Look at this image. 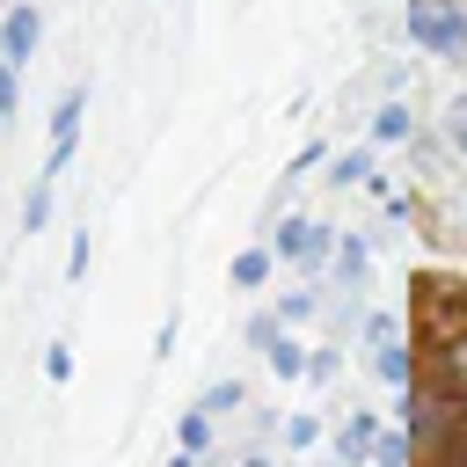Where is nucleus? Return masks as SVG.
Wrapping results in <instances>:
<instances>
[{
    "label": "nucleus",
    "instance_id": "9",
    "mask_svg": "<svg viewBox=\"0 0 467 467\" xmlns=\"http://www.w3.org/2000/svg\"><path fill=\"white\" fill-rule=\"evenodd\" d=\"M263 277H270V248H241V255H234V285H241V292H255Z\"/></svg>",
    "mask_w": 467,
    "mask_h": 467
},
{
    "label": "nucleus",
    "instance_id": "12",
    "mask_svg": "<svg viewBox=\"0 0 467 467\" xmlns=\"http://www.w3.org/2000/svg\"><path fill=\"white\" fill-rule=\"evenodd\" d=\"M336 270L358 285V277H365V241H343V248H336Z\"/></svg>",
    "mask_w": 467,
    "mask_h": 467
},
{
    "label": "nucleus",
    "instance_id": "6",
    "mask_svg": "<svg viewBox=\"0 0 467 467\" xmlns=\"http://www.w3.org/2000/svg\"><path fill=\"white\" fill-rule=\"evenodd\" d=\"M51 182H58V175L44 168V175L29 182V197H22V226H29V234H44V219H51Z\"/></svg>",
    "mask_w": 467,
    "mask_h": 467
},
{
    "label": "nucleus",
    "instance_id": "22",
    "mask_svg": "<svg viewBox=\"0 0 467 467\" xmlns=\"http://www.w3.org/2000/svg\"><path fill=\"white\" fill-rule=\"evenodd\" d=\"M241 467H277V460H241Z\"/></svg>",
    "mask_w": 467,
    "mask_h": 467
},
{
    "label": "nucleus",
    "instance_id": "16",
    "mask_svg": "<svg viewBox=\"0 0 467 467\" xmlns=\"http://www.w3.org/2000/svg\"><path fill=\"white\" fill-rule=\"evenodd\" d=\"M219 409H241V379H234V387H212V394H204V416H219Z\"/></svg>",
    "mask_w": 467,
    "mask_h": 467
},
{
    "label": "nucleus",
    "instance_id": "15",
    "mask_svg": "<svg viewBox=\"0 0 467 467\" xmlns=\"http://www.w3.org/2000/svg\"><path fill=\"white\" fill-rule=\"evenodd\" d=\"M15 102H22V88H15V66H7V58H0V124H7V117H15Z\"/></svg>",
    "mask_w": 467,
    "mask_h": 467
},
{
    "label": "nucleus",
    "instance_id": "23",
    "mask_svg": "<svg viewBox=\"0 0 467 467\" xmlns=\"http://www.w3.org/2000/svg\"><path fill=\"white\" fill-rule=\"evenodd\" d=\"M372 467H387V460H372Z\"/></svg>",
    "mask_w": 467,
    "mask_h": 467
},
{
    "label": "nucleus",
    "instance_id": "5",
    "mask_svg": "<svg viewBox=\"0 0 467 467\" xmlns=\"http://www.w3.org/2000/svg\"><path fill=\"white\" fill-rule=\"evenodd\" d=\"M365 452H372V416H350V423L336 431V460H343V467H358Z\"/></svg>",
    "mask_w": 467,
    "mask_h": 467
},
{
    "label": "nucleus",
    "instance_id": "11",
    "mask_svg": "<svg viewBox=\"0 0 467 467\" xmlns=\"http://www.w3.org/2000/svg\"><path fill=\"white\" fill-rule=\"evenodd\" d=\"M372 131H379V139H409V109H401V102H387V109H379V124H372Z\"/></svg>",
    "mask_w": 467,
    "mask_h": 467
},
{
    "label": "nucleus",
    "instance_id": "14",
    "mask_svg": "<svg viewBox=\"0 0 467 467\" xmlns=\"http://www.w3.org/2000/svg\"><path fill=\"white\" fill-rule=\"evenodd\" d=\"M44 372L66 387V379H73V350H66V343H51V350H44Z\"/></svg>",
    "mask_w": 467,
    "mask_h": 467
},
{
    "label": "nucleus",
    "instance_id": "7",
    "mask_svg": "<svg viewBox=\"0 0 467 467\" xmlns=\"http://www.w3.org/2000/svg\"><path fill=\"white\" fill-rule=\"evenodd\" d=\"M438 358H445V379L467 394V321H452V328H445V350H438Z\"/></svg>",
    "mask_w": 467,
    "mask_h": 467
},
{
    "label": "nucleus",
    "instance_id": "2",
    "mask_svg": "<svg viewBox=\"0 0 467 467\" xmlns=\"http://www.w3.org/2000/svg\"><path fill=\"white\" fill-rule=\"evenodd\" d=\"M36 36H44V15H36L29 0L0 15V58H7V66H22V58L36 51Z\"/></svg>",
    "mask_w": 467,
    "mask_h": 467
},
{
    "label": "nucleus",
    "instance_id": "20",
    "mask_svg": "<svg viewBox=\"0 0 467 467\" xmlns=\"http://www.w3.org/2000/svg\"><path fill=\"white\" fill-rule=\"evenodd\" d=\"M314 314V292H285V321H306Z\"/></svg>",
    "mask_w": 467,
    "mask_h": 467
},
{
    "label": "nucleus",
    "instance_id": "3",
    "mask_svg": "<svg viewBox=\"0 0 467 467\" xmlns=\"http://www.w3.org/2000/svg\"><path fill=\"white\" fill-rule=\"evenodd\" d=\"M80 109H88V88H73V95L58 102V117H51V153H44V168H51V175H66V161H73V139H80Z\"/></svg>",
    "mask_w": 467,
    "mask_h": 467
},
{
    "label": "nucleus",
    "instance_id": "1",
    "mask_svg": "<svg viewBox=\"0 0 467 467\" xmlns=\"http://www.w3.org/2000/svg\"><path fill=\"white\" fill-rule=\"evenodd\" d=\"M401 29H409V44H423V51H467V7H452V0H409V15H401Z\"/></svg>",
    "mask_w": 467,
    "mask_h": 467
},
{
    "label": "nucleus",
    "instance_id": "18",
    "mask_svg": "<svg viewBox=\"0 0 467 467\" xmlns=\"http://www.w3.org/2000/svg\"><path fill=\"white\" fill-rule=\"evenodd\" d=\"M372 460H387V467H401V460H409V438H372Z\"/></svg>",
    "mask_w": 467,
    "mask_h": 467
},
{
    "label": "nucleus",
    "instance_id": "8",
    "mask_svg": "<svg viewBox=\"0 0 467 467\" xmlns=\"http://www.w3.org/2000/svg\"><path fill=\"white\" fill-rule=\"evenodd\" d=\"M263 350H270V372H277V379H292V372H306V350H299V343H292L285 328H277V336H270Z\"/></svg>",
    "mask_w": 467,
    "mask_h": 467
},
{
    "label": "nucleus",
    "instance_id": "17",
    "mask_svg": "<svg viewBox=\"0 0 467 467\" xmlns=\"http://www.w3.org/2000/svg\"><path fill=\"white\" fill-rule=\"evenodd\" d=\"M285 438H292V452H299V445H314V438H321V423H314V416H292V423H285Z\"/></svg>",
    "mask_w": 467,
    "mask_h": 467
},
{
    "label": "nucleus",
    "instance_id": "4",
    "mask_svg": "<svg viewBox=\"0 0 467 467\" xmlns=\"http://www.w3.org/2000/svg\"><path fill=\"white\" fill-rule=\"evenodd\" d=\"M277 255H285V263H321V255H328V234H321L314 219H285V226H277Z\"/></svg>",
    "mask_w": 467,
    "mask_h": 467
},
{
    "label": "nucleus",
    "instance_id": "10",
    "mask_svg": "<svg viewBox=\"0 0 467 467\" xmlns=\"http://www.w3.org/2000/svg\"><path fill=\"white\" fill-rule=\"evenodd\" d=\"M379 379H394V387H409V379H416V358L401 350V336H394V343H379Z\"/></svg>",
    "mask_w": 467,
    "mask_h": 467
},
{
    "label": "nucleus",
    "instance_id": "21",
    "mask_svg": "<svg viewBox=\"0 0 467 467\" xmlns=\"http://www.w3.org/2000/svg\"><path fill=\"white\" fill-rule=\"evenodd\" d=\"M452 139H460V146H467V95H460V102H452Z\"/></svg>",
    "mask_w": 467,
    "mask_h": 467
},
{
    "label": "nucleus",
    "instance_id": "19",
    "mask_svg": "<svg viewBox=\"0 0 467 467\" xmlns=\"http://www.w3.org/2000/svg\"><path fill=\"white\" fill-rule=\"evenodd\" d=\"M358 175H372V161H365V153H343V161H336V182H358Z\"/></svg>",
    "mask_w": 467,
    "mask_h": 467
},
{
    "label": "nucleus",
    "instance_id": "13",
    "mask_svg": "<svg viewBox=\"0 0 467 467\" xmlns=\"http://www.w3.org/2000/svg\"><path fill=\"white\" fill-rule=\"evenodd\" d=\"M204 438H212V416H204V409H190V416H182V452H197Z\"/></svg>",
    "mask_w": 467,
    "mask_h": 467
}]
</instances>
